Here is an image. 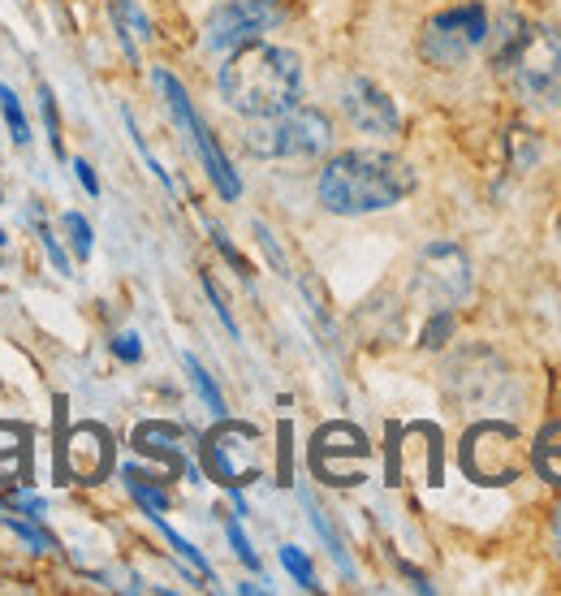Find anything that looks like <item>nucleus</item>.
I'll return each instance as SVG.
<instances>
[{"label":"nucleus","mask_w":561,"mask_h":596,"mask_svg":"<svg viewBox=\"0 0 561 596\" xmlns=\"http://www.w3.org/2000/svg\"><path fill=\"white\" fill-rule=\"evenodd\" d=\"M415 186H419V178L402 156L376 151V147H354V151L333 156L320 169L316 195H320L325 212H333V217H371V212L398 208Z\"/></svg>","instance_id":"obj_1"},{"label":"nucleus","mask_w":561,"mask_h":596,"mask_svg":"<svg viewBox=\"0 0 561 596\" xmlns=\"http://www.w3.org/2000/svg\"><path fill=\"white\" fill-rule=\"evenodd\" d=\"M221 100L242 118H272L303 100V61L277 44L233 48L217 74Z\"/></svg>","instance_id":"obj_2"},{"label":"nucleus","mask_w":561,"mask_h":596,"mask_svg":"<svg viewBox=\"0 0 561 596\" xmlns=\"http://www.w3.org/2000/svg\"><path fill=\"white\" fill-rule=\"evenodd\" d=\"M497 70L527 105L561 109V26L510 17V31L497 48Z\"/></svg>","instance_id":"obj_3"},{"label":"nucleus","mask_w":561,"mask_h":596,"mask_svg":"<svg viewBox=\"0 0 561 596\" xmlns=\"http://www.w3.org/2000/svg\"><path fill=\"white\" fill-rule=\"evenodd\" d=\"M242 143L259 160H316L333 147V121L320 109L294 105L272 118H251V130L242 134Z\"/></svg>","instance_id":"obj_4"},{"label":"nucleus","mask_w":561,"mask_h":596,"mask_svg":"<svg viewBox=\"0 0 561 596\" xmlns=\"http://www.w3.org/2000/svg\"><path fill=\"white\" fill-rule=\"evenodd\" d=\"M488 39V13L484 4H453L446 13H432L419 31V57L432 70L466 65Z\"/></svg>","instance_id":"obj_5"},{"label":"nucleus","mask_w":561,"mask_h":596,"mask_svg":"<svg viewBox=\"0 0 561 596\" xmlns=\"http://www.w3.org/2000/svg\"><path fill=\"white\" fill-rule=\"evenodd\" d=\"M156 78V87H160V96H164V105H169V113L178 118V125L191 134V143H195V151H199V160H204V169H208V178H212V186L221 191V199H237L242 195V182H237V173H233V165H229V156L221 151V143H217V134L208 130V121L195 113V105H191V96H186V87L169 74V70H156L151 74Z\"/></svg>","instance_id":"obj_6"},{"label":"nucleus","mask_w":561,"mask_h":596,"mask_svg":"<svg viewBox=\"0 0 561 596\" xmlns=\"http://www.w3.org/2000/svg\"><path fill=\"white\" fill-rule=\"evenodd\" d=\"M285 0H221L204 22V39L212 52H233L259 44L268 31L285 22Z\"/></svg>","instance_id":"obj_7"},{"label":"nucleus","mask_w":561,"mask_h":596,"mask_svg":"<svg viewBox=\"0 0 561 596\" xmlns=\"http://www.w3.org/2000/svg\"><path fill=\"white\" fill-rule=\"evenodd\" d=\"M411 290L419 299H428L432 307H453L471 294V255L449 239L428 242L415 259V277Z\"/></svg>","instance_id":"obj_8"},{"label":"nucleus","mask_w":561,"mask_h":596,"mask_svg":"<svg viewBox=\"0 0 561 596\" xmlns=\"http://www.w3.org/2000/svg\"><path fill=\"white\" fill-rule=\"evenodd\" d=\"M462 472L479 484H510L523 472L519 433L510 424H479L462 437Z\"/></svg>","instance_id":"obj_9"},{"label":"nucleus","mask_w":561,"mask_h":596,"mask_svg":"<svg viewBox=\"0 0 561 596\" xmlns=\"http://www.w3.org/2000/svg\"><path fill=\"white\" fill-rule=\"evenodd\" d=\"M449 393L462 406H501L514 393V376L492 351H462L449 363Z\"/></svg>","instance_id":"obj_10"},{"label":"nucleus","mask_w":561,"mask_h":596,"mask_svg":"<svg viewBox=\"0 0 561 596\" xmlns=\"http://www.w3.org/2000/svg\"><path fill=\"white\" fill-rule=\"evenodd\" d=\"M255 446H259V433L246 428V424H224L208 437L204 446V459H208V472L229 484V488H242L251 479H259V463H255Z\"/></svg>","instance_id":"obj_11"},{"label":"nucleus","mask_w":561,"mask_h":596,"mask_svg":"<svg viewBox=\"0 0 561 596\" xmlns=\"http://www.w3.org/2000/svg\"><path fill=\"white\" fill-rule=\"evenodd\" d=\"M341 113L350 118V125L358 134H371V138H393L402 130V113L398 105L389 100L385 87H376L371 78L363 74H350L345 87H341Z\"/></svg>","instance_id":"obj_12"},{"label":"nucleus","mask_w":561,"mask_h":596,"mask_svg":"<svg viewBox=\"0 0 561 596\" xmlns=\"http://www.w3.org/2000/svg\"><path fill=\"white\" fill-rule=\"evenodd\" d=\"M65 472L78 484H100L112 472V437L100 424H78L65 437Z\"/></svg>","instance_id":"obj_13"},{"label":"nucleus","mask_w":561,"mask_h":596,"mask_svg":"<svg viewBox=\"0 0 561 596\" xmlns=\"http://www.w3.org/2000/svg\"><path fill=\"white\" fill-rule=\"evenodd\" d=\"M337 459H367V437L350 424H333L316 437V450H312V463L325 479H333Z\"/></svg>","instance_id":"obj_14"},{"label":"nucleus","mask_w":561,"mask_h":596,"mask_svg":"<svg viewBox=\"0 0 561 596\" xmlns=\"http://www.w3.org/2000/svg\"><path fill=\"white\" fill-rule=\"evenodd\" d=\"M112 22H117V39H121L125 57H138V48H134L130 31H134L138 39H151V22L143 17V9H138L134 0H112Z\"/></svg>","instance_id":"obj_15"},{"label":"nucleus","mask_w":561,"mask_h":596,"mask_svg":"<svg viewBox=\"0 0 561 596\" xmlns=\"http://www.w3.org/2000/svg\"><path fill=\"white\" fill-rule=\"evenodd\" d=\"M532 463H536V472H540L545 479L561 484V419L558 424H549V428L536 437V446H532Z\"/></svg>","instance_id":"obj_16"},{"label":"nucleus","mask_w":561,"mask_h":596,"mask_svg":"<svg viewBox=\"0 0 561 596\" xmlns=\"http://www.w3.org/2000/svg\"><path fill=\"white\" fill-rule=\"evenodd\" d=\"M134 446H138L143 454H164V459H178L182 428H173V424H138Z\"/></svg>","instance_id":"obj_17"},{"label":"nucleus","mask_w":561,"mask_h":596,"mask_svg":"<svg viewBox=\"0 0 561 596\" xmlns=\"http://www.w3.org/2000/svg\"><path fill=\"white\" fill-rule=\"evenodd\" d=\"M0 523H4L17 540H26V545H31V554H52V536H48L39 523L22 519V510H13L9 501H0Z\"/></svg>","instance_id":"obj_18"},{"label":"nucleus","mask_w":561,"mask_h":596,"mask_svg":"<svg viewBox=\"0 0 561 596\" xmlns=\"http://www.w3.org/2000/svg\"><path fill=\"white\" fill-rule=\"evenodd\" d=\"M121 479H125V488H130V497L147 510V514H164L169 510V492L160 488V484H151V479L143 476L138 467H121Z\"/></svg>","instance_id":"obj_19"},{"label":"nucleus","mask_w":561,"mask_h":596,"mask_svg":"<svg viewBox=\"0 0 561 596\" xmlns=\"http://www.w3.org/2000/svg\"><path fill=\"white\" fill-rule=\"evenodd\" d=\"M182 363H186V372H191V385H195L199 398L208 402V411H212V415H224V398H221V389H217V380L208 376V367L195 355H182Z\"/></svg>","instance_id":"obj_20"},{"label":"nucleus","mask_w":561,"mask_h":596,"mask_svg":"<svg viewBox=\"0 0 561 596\" xmlns=\"http://www.w3.org/2000/svg\"><path fill=\"white\" fill-rule=\"evenodd\" d=\"M536 156H540V138H536V130H527V125H510V160H514V169H519V173L532 169Z\"/></svg>","instance_id":"obj_21"},{"label":"nucleus","mask_w":561,"mask_h":596,"mask_svg":"<svg viewBox=\"0 0 561 596\" xmlns=\"http://www.w3.org/2000/svg\"><path fill=\"white\" fill-rule=\"evenodd\" d=\"M147 519H151V523H156V527L164 532V540H169V545L178 549V558H186V562H191V567H195V571H199L204 580H212V567H208V558H204V554H199V549H195V545H191L186 536H178V532H173V527L164 523V514H147Z\"/></svg>","instance_id":"obj_22"},{"label":"nucleus","mask_w":561,"mask_h":596,"mask_svg":"<svg viewBox=\"0 0 561 596\" xmlns=\"http://www.w3.org/2000/svg\"><path fill=\"white\" fill-rule=\"evenodd\" d=\"M0 113H4V125H9L13 143H17V147H26V143H31V121H26V113H22L17 92H13V87H0Z\"/></svg>","instance_id":"obj_23"},{"label":"nucleus","mask_w":561,"mask_h":596,"mask_svg":"<svg viewBox=\"0 0 561 596\" xmlns=\"http://www.w3.org/2000/svg\"><path fill=\"white\" fill-rule=\"evenodd\" d=\"M61 226H65V234H70L74 255H78V259H92V251H96V230L87 226V217H83V212H65Z\"/></svg>","instance_id":"obj_24"},{"label":"nucleus","mask_w":561,"mask_h":596,"mask_svg":"<svg viewBox=\"0 0 561 596\" xmlns=\"http://www.w3.org/2000/svg\"><path fill=\"white\" fill-rule=\"evenodd\" d=\"M281 567L294 575V584H298V588H307V593H316V588H320V584H316V571H312V562L303 558V549L285 545V549H281Z\"/></svg>","instance_id":"obj_25"},{"label":"nucleus","mask_w":561,"mask_h":596,"mask_svg":"<svg viewBox=\"0 0 561 596\" xmlns=\"http://www.w3.org/2000/svg\"><path fill=\"white\" fill-rule=\"evenodd\" d=\"M39 109H44V125H48L52 156H65V147H61V113H57V96H52V87H39Z\"/></svg>","instance_id":"obj_26"},{"label":"nucleus","mask_w":561,"mask_h":596,"mask_svg":"<svg viewBox=\"0 0 561 596\" xmlns=\"http://www.w3.org/2000/svg\"><path fill=\"white\" fill-rule=\"evenodd\" d=\"M449 338H453V312H449V307H437V316H432L428 329H424V351H441Z\"/></svg>","instance_id":"obj_27"},{"label":"nucleus","mask_w":561,"mask_h":596,"mask_svg":"<svg viewBox=\"0 0 561 596\" xmlns=\"http://www.w3.org/2000/svg\"><path fill=\"white\" fill-rule=\"evenodd\" d=\"M39 242H44V251H48V259L57 264V272H61V277H74V268H70V255L61 251V242H57V234H52L48 226H39Z\"/></svg>","instance_id":"obj_28"},{"label":"nucleus","mask_w":561,"mask_h":596,"mask_svg":"<svg viewBox=\"0 0 561 596\" xmlns=\"http://www.w3.org/2000/svg\"><path fill=\"white\" fill-rule=\"evenodd\" d=\"M204 294L212 299V307H217V316H221V325H224V329H229V338H237V320L229 316V303H224V299H221V290H217V281H212L208 272H204Z\"/></svg>","instance_id":"obj_29"},{"label":"nucleus","mask_w":561,"mask_h":596,"mask_svg":"<svg viewBox=\"0 0 561 596\" xmlns=\"http://www.w3.org/2000/svg\"><path fill=\"white\" fill-rule=\"evenodd\" d=\"M224 536H229V545H233V554H237V558H242V562L251 567V571H259V558H255V549H251V540L242 536V527H237V523H229V527H224Z\"/></svg>","instance_id":"obj_30"},{"label":"nucleus","mask_w":561,"mask_h":596,"mask_svg":"<svg viewBox=\"0 0 561 596\" xmlns=\"http://www.w3.org/2000/svg\"><path fill=\"white\" fill-rule=\"evenodd\" d=\"M112 355L121 358V363H138V358H143L138 333H117V338H112Z\"/></svg>","instance_id":"obj_31"},{"label":"nucleus","mask_w":561,"mask_h":596,"mask_svg":"<svg viewBox=\"0 0 561 596\" xmlns=\"http://www.w3.org/2000/svg\"><path fill=\"white\" fill-rule=\"evenodd\" d=\"M74 178H78V186H83L92 199L100 195V178H96V169H92L87 160H74Z\"/></svg>","instance_id":"obj_32"},{"label":"nucleus","mask_w":561,"mask_h":596,"mask_svg":"<svg viewBox=\"0 0 561 596\" xmlns=\"http://www.w3.org/2000/svg\"><path fill=\"white\" fill-rule=\"evenodd\" d=\"M553 549H558V558H561V506H558V514H553Z\"/></svg>","instance_id":"obj_33"},{"label":"nucleus","mask_w":561,"mask_h":596,"mask_svg":"<svg viewBox=\"0 0 561 596\" xmlns=\"http://www.w3.org/2000/svg\"><path fill=\"white\" fill-rule=\"evenodd\" d=\"M4 242H9V234H4V230H0V246H4Z\"/></svg>","instance_id":"obj_34"},{"label":"nucleus","mask_w":561,"mask_h":596,"mask_svg":"<svg viewBox=\"0 0 561 596\" xmlns=\"http://www.w3.org/2000/svg\"><path fill=\"white\" fill-rule=\"evenodd\" d=\"M558 234H561V221H558Z\"/></svg>","instance_id":"obj_35"}]
</instances>
